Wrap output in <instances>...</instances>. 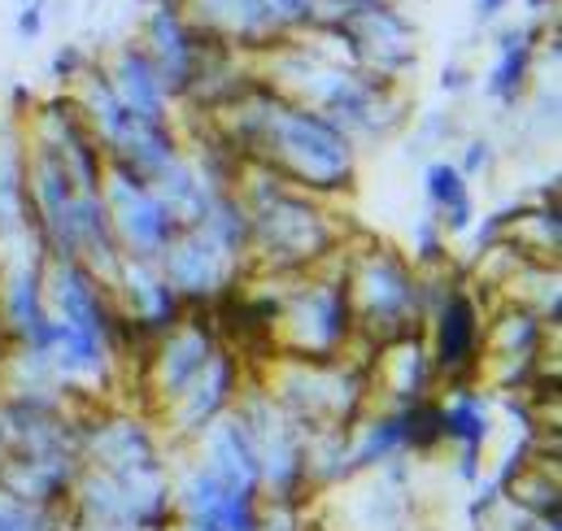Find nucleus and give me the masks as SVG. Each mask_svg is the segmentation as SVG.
<instances>
[{
	"instance_id": "nucleus-1",
	"label": "nucleus",
	"mask_w": 562,
	"mask_h": 531,
	"mask_svg": "<svg viewBox=\"0 0 562 531\" xmlns=\"http://www.w3.org/2000/svg\"><path fill=\"white\" fill-rule=\"evenodd\" d=\"M431 318H436L431 371H440L445 380L467 388V380H475L480 362H484V314L471 292L453 287V292H445V305Z\"/></svg>"
},
{
	"instance_id": "nucleus-2",
	"label": "nucleus",
	"mask_w": 562,
	"mask_h": 531,
	"mask_svg": "<svg viewBox=\"0 0 562 531\" xmlns=\"http://www.w3.org/2000/svg\"><path fill=\"white\" fill-rule=\"evenodd\" d=\"M101 70H105V79H110V88H114V97L123 101L127 114L153 118V123H166L170 118V101L175 97L166 92V83H161L157 66L148 61V53L140 48V39L119 44L114 57L101 61Z\"/></svg>"
},
{
	"instance_id": "nucleus-3",
	"label": "nucleus",
	"mask_w": 562,
	"mask_h": 531,
	"mask_svg": "<svg viewBox=\"0 0 562 531\" xmlns=\"http://www.w3.org/2000/svg\"><path fill=\"white\" fill-rule=\"evenodd\" d=\"M537 48H541V31H537L532 22H524V26H506L502 39H497L493 70H488V97H497V101H519L524 88L532 83Z\"/></svg>"
},
{
	"instance_id": "nucleus-4",
	"label": "nucleus",
	"mask_w": 562,
	"mask_h": 531,
	"mask_svg": "<svg viewBox=\"0 0 562 531\" xmlns=\"http://www.w3.org/2000/svg\"><path fill=\"white\" fill-rule=\"evenodd\" d=\"M427 192H431V201L440 210V223H449L453 231L467 227V218H471V192H467V179H462L458 166L436 161L427 170Z\"/></svg>"
},
{
	"instance_id": "nucleus-5",
	"label": "nucleus",
	"mask_w": 562,
	"mask_h": 531,
	"mask_svg": "<svg viewBox=\"0 0 562 531\" xmlns=\"http://www.w3.org/2000/svg\"><path fill=\"white\" fill-rule=\"evenodd\" d=\"M88 66H92V57H88V48H79V44H66V48L53 57L57 79H66V83H75V79H79Z\"/></svg>"
},
{
	"instance_id": "nucleus-6",
	"label": "nucleus",
	"mask_w": 562,
	"mask_h": 531,
	"mask_svg": "<svg viewBox=\"0 0 562 531\" xmlns=\"http://www.w3.org/2000/svg\"><path fill=\"white\" fill-rule=\"evenodd\" d=\"M48 26V0H22V13H18V35L22 39H40Z\"/></svg>"
},
{
	"instance_id": "nucleus-7",
	"label": "nucleus",
	"mask_w": 562,
	"mask_h": 531,
	"mask_svg": "<svg viewBox=\"0 0 562 531\" xmlns=\"http://www.w3.org/2000/svg\"><path fill=\"white\" fill-rule=\"evenodd\" d=\"M515 4H519V0H475V18H480V22H497V18H502L506 9H515Z\"/></svg>"
}]
</instances>
